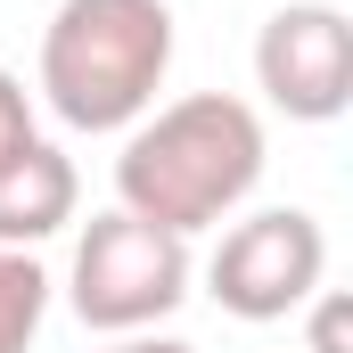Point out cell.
Masks as SVG:
<instances>
[{
    "label": "cell",
    "mask_w": 353,
    "mask_h": 353,
    "mask_svg": "<svg viewBox=\"0 0 353 353\" xmlns=\"http://www.w3.org/2000/svg\"><path fill=\"white\" fill-rule=\"evenodd\" d=\"M263 115L230 90H189L173 107H148L132 132H123V157H115V205L197 239V230H222L255 181H263Z\"/></svg>",
    "instance_id": "obj_1"
},
{
    "label": "cell",
    "mask_w": 353,
    "mask_h": 353,
    "mask_svg": "<svg viewBox=\"0 0 353 353\" xmlns=\"http://www.w3.org/2000/svg\"><path fill=\"white\" fill-rule=\"evenodd\" d=\"M173 74L165 0H58L41 25V107L66 132H132Z\"/></svg>",
    "instance_id": "obj_2"
},
{
    "label": "cell",
    "mask_w": 353,
    "mask_h": 353,
    "mask_svg": "<svg viewBox=\"0 0 353 353\" xmlns=\"http://www.w3.org/2000/svg\"><path fill=\"white\" fill-rule=\"evenodd\" d=\"M189 279H197L189 239L140 222V214H123V205H107V214H90L83 239H74L66 304H74V321L99 329V337H140L165 312H181Z\"/></svg>",
    "instance_id": "obj_3"
},
{
    "label": "cell",
    "mask_w": 353,
    "mask_h": 353,
    "mask_svg": "<svg viewBox=\"0 0 353 353\" xmlns=\"http://www.w3.org/2000/svg\"><path fill=\"white\" fill-rule=\"evenodd\" d=\"M321 279H329V230L304 205L239 214L222 247L205 255V296L230 321H288L321 296Z\"/></svg>",
    "instance_id": "obj_4"
},
{
    "label": "cell",
    "mask_w": 353,
    "mask_h": 353,
    "mask_svg": "<svg viewBox=\"0 0 353 353\" xmlns=\"http://www.w3.org/2000/svg\"><path fill=\"white\" fill-rule=\"evenodd\" d=\"M255 90L288 123H337L353 107V25L329 0H288L255 33Z\"/></svg>",
    "instance_id": "obj_5"
},
{
    "label": "cell",
    "mask_w": 353,
    "mask_h": 353,
    "mask_svg": "<svg viewBox=\"0 0 353 353\" xmlns=\"http://www.w3.org/2000/svg\"><path fill=\"white\" fill-rule=\"evenodd\" d=\"M74 205H83V173H74V157L58 148V140H25V148H8L0 157V247H41V239H58L66 222H74Z\"/></svg>",
    "instance_id": "obj_6"
},
{
    "label": "cell",
    "mask_w": 353,
    "mask_h": 353,
    "mask_svg": "<svg viewBox=\"0 0 353 353\" xmlns=\"http://www.w3.org/2000/svg\"><path fill=\"white\" fill-rule=\"evenodd\" d=\"M50 321V271L25 247H0V353H33Z\"/></svg>",
    "instance_id": "obj_7"
},
{
    "label": "cell",
    "mask_w": 353,
    "mask_h": 353,
    "mask_svg": "<svg viewBox=\"0 0 353 353\" xmlns=\"http://www.w3.org/2000/svg\"><path fill=\"white\" fill-rule=\"evenodd\" d=\"M25 140H33V90L0 66V157H8V148H25Z\"/></svg>",
    "instance_id": "obj_8"
},
{
    "label": "cell",
    "mask_w": 353,
    "mask_h": 353,
    "mask_svg": "<svg viewBox=\"0 0 353 353\" xmlns=\"http://www.w3.org/2000/svg\"><path fill=\"white\" fill-rule=\"evenodd\" d=\"M312 353H345V296L321 288V312H312Z\"/></svg>",
    "instance_id": "obj_9"
},
{
    "label": "cell",
    "mask_w": 353,
    "mask_h": 353,
    "mask_svg": "<svg viewBox=\"0 0 353 353\" xmlns=\"http://www.w3.org/2000/svg\"><path fill=\"white\" fill-rule=\"evenodd\" d=\"M107 353H197V345H181V337H148V329H140V337H115Z\"/></svg>",
    "instance_id": "obj_10"
}]
</instances>
